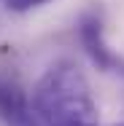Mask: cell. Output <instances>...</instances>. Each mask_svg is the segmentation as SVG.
Listing matches in <instances>:
<instances>
[{
	"mask_svg": "<svg viewBox=\"0 0 124 126\" xmlns=\"http://www.w3.org/2000/svg\"><path fill=\"white\" fill-rule=\"evenodd\" d=\"M78 38H81V46L86 51V56L92 59V64L97 70L111 73V70H122L124 67V62L111 51L108 40H105L100 8H89L86 14H81V19H78Z\"/></svg>",
	"mask_w": 124,
	"mask_h": 126,
	"instance_id": "2",
	"label": "cell"
},
{
	"mask_svg": "<svg viewBox=\"0 0 124 126\" xmlns=\"http://www.w3.org/2000/svg\"><path fill=\"white\" fill-rule=\"evenodd\" d=\"M30 105L41 126H100L89 80L73 62H54L38 78Z\"/></svg>",
	"mask_w": 124,
	"mask_h": 126,
	"instance_id": "1",
	"label": "cell"
},
{
	"mask_svg": "<svg viewBox=\"0 0 124 126\" xmlns=\"http://www.w3.org/2000/svg\"><path fill=\"white\" fill-rule=\"evenodd\" d=\"M46 3H51V0H5V8L14 14H27V11H35Z\"/></svg>",
	"mask_w": 124,
	"mask_h": 126,
	"instance_id": "4",
	"label": "cell"
},
{
	"mask_svg": "<svg viewBox=\"0 0 124 126\" xmlns=\"http://www.w3.org/2000/svg\"><path fill=\"white\" fill-rule=\"evenodd\" d=\"M0 118L5 126H41L25 86L8 70H0Z\"/></svg>",
	"mask_w": 124,
	"mask_h": 126,
	"instance_id": "3",
	"label": "cell"
},
{
	"mask_svg": "<svg viewBox=\"0 0 124 126\" xmlns=\"http://www.w3.org/2000/svg\"><path fill=\"white\" fill-rule=\"evenodd\" d=\"M113 126H124V124H113Z\"/></svg>",
	"mask_w": 124,
	"mask_h": 126,
	"instance_id": "5",
	"label": "cell"
}]
</instances>
